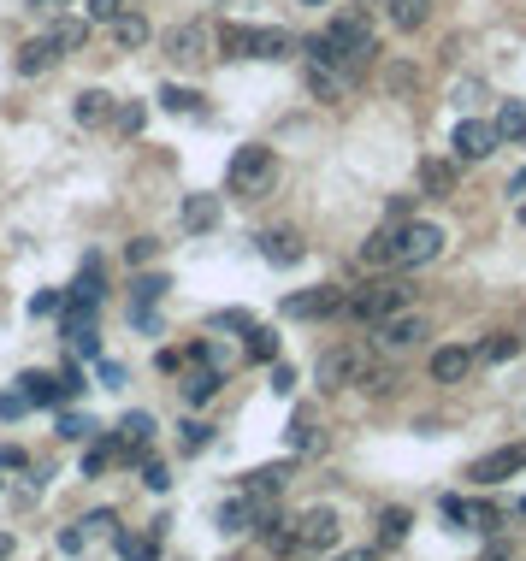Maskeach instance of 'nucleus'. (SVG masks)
I'll return each instance as SVG.
<instances>
[{
    "instance_id": "obj_1",
    "label": "nucleus",
    "mask_w": 526,
    "mask_h": 561,
    "mask_svg": "<svg viewBox=\"0 0 526 561\" xmlns=\"http://www.w3.org/2000/svg\"><path fill=\"white\" fill-rule=\"evenodd\" d=\"M308 48H314V60H320V65L361 71V65L373 60V24H367V12H337Z\"/></svg>"
},
{
    "instance_id": "obj_2",
    "label": "nucleus",
    "mask_w": 526,
    "mask_h": 561,
    "mask_svg": "<svg viewBox=\"0 0 526 561\" xmlns=\"http://www.w3.org/2000/svg\"><path fill=\"white\" fill-rule=\"evenodd\" d=\"M272 184H278V154L266 142H243L225 166V189L237 201H261V195H272Z\"/></svg>"
},
{
    "instance_id": "obj_3",
    "label": "nucleus",
    "mask_w": 526,
    "mask_h": 561,
    "mask_svg": "<svg viewBox=\"0 0 526 561\" xmlns=\"http://www.w3.org/2000/svg\"><path fill=\"white\" fill-rule=\"evenodd\" d=\"M219 48H225V60H290L296 36L290 30H261V24H225Z\"/></svg>"
},
{
    "instance_id": "obj_4",
    "label": "nucleus",
    "mask_w": 526,
    "mask_h": 561,
    "mask_svg": "<svg viewBox=\"0 0 526 561\" xmlns=\"http://www.w3.org/2000/svg\"><path fill=\"white\" fill-rule=\"evenodd\" d=\"M444 254V231L438 225H396V272H414V266H432Z\"/></svg>"
},
{
    "instance_id": "obj_5",
    "label": "nucleus",
    "mask_w": 526,
    "mask_h": 561,
    "mask_svg": "<svg viewBox=\"0 0 526 561\" xmlns=\"http://www.w3.org/2000/svg\"><path fill=\"white\" fill-rule=\"evenodd\" d=\"M367 378V349H355V343H337L320 355V390H349V384H361Z\"/></svg>"
},
{
    "instance_id": "obj_6",
    "label": "nucleus",
    "mask_w": 526,
    "mask_h": 561,
    "mask_svg": "<svg viewBox=\"0 0 526 561\" xmlns=\"http://www.w3.org/2000/svg\"><path fill=\"white\" fill-rule=\"evenodd\" d=\"M402 302H408V284H385V278H379V284H367L361 296H349V313L367 319V325H379V319H391Z\"/></svg>"
},
{
    "instance_id": "obj_7",
    "label": "nucleus",
    "mask_w": 526,
    "mask_h": 561,
    "mask_svg": "<svg viewBox=\"0 0 526 561\" xmlns=\"http://www.w3.org/2000/svg\"><path fill=\"white\" fill-rule=\"evenodd\" d=\"M515 473H526V443L491 449V455H479V461L467 467V479H473V485H503V479H515Z\"/></svg>"
},
{
    "instance_id": "obj_8",
    "label": "nucleus",
    "mask_w": 526,
    "mask_h": 561,
    "mask_svg": "<svg viewBox=\"0 0 526 561\" xmlns=\"http://www.w3.org/2000/svg\"><path fill=\"white\" fill-rule=\"evenodd\" d=\"M343 308H349V296H343V290H331V284L284 296V319H331V313H343Z\"/></svg>"
},
{
    "instance_id": "obj_9",
    "label": "nucleus",
    "mask_w": 526,
    "mask_h": 561,
    "mask_svg": "<svg viewBox=\"0 0 526 561\" xmlns=\"http://www.w3.org/2000/svg\"><path fill=\"white\" fill-rule=\"evenodd\" d=\"M337 532H343L337 508H308V514L296 520V544H302V550H331V544H337Z\"/></svg>"
},
{
    "instance_id": "obj_10",
    "label": "nucleus",
    "mask_w": 526,
    "mask_h": 561,
    "mask_svg": "<svg viewBox=\"0 0 526 561\" xmlns=\"http://www.w3.org/2000/svg\"><path fill=\"white\" fill-rule=\"evenodd\" d=\"M497 125H479V119H461L456 125V160H485V154H497Z\"/></svg>"
},
{
    "instance_id": "obj_11",
    "label": "nucleus",
    "mask_w": 526,
    "mask_h": 561,
    "mask_svg": "<svg viewBox=\"0 0 526 561\" xmlns=\"http://www.w3.org/2000/svg\"><path fill=\"white\" fill-rule=\"evenodd\" d=\"M18 396L30 402V408H60L71 390H66V373L54 378V373H24L18 378Z\"/></svg>"
},
{
    "instance_id": "obj_12",
    "label": "nucleus",
    "mask_w": 526,
    "mask_h": 561,
    "mask_svg": "<svg viewBox=\"0 0 526 561\" xmlns=\"http://www.w3.org/2000/svg\"><path fill=\"white\" fill-rule=\"evenodd\" d=\"M166 54L178 65H201L207 60V24H178V30L166 36Z\"/></svg>"
},
{
    "instance_id": "obj_13",
    "label": "nucleus",
    "mask_w": 526,
    "mask_h": 561,
    "mask_svg": "<svg viewBox=\"0 0 526 561\" xmlns=\"http://www.w3.org/2000/svg\"><path fill=\"white\" fill-rule=\"evenodd\" d=\"M467 373H473V349L467 343H444L432 355V384H461Z\"/></svg>"
},
{
    "instance_id": "obj_14",
    "label": "nucleus",
    "mask_w": 526,
    "mask_h": 561,
    "mask_svg": "<svg viewBox=\"0 0 526 561\" xmlns=\"http://www.w3.org/2000/svg\"><path fill=\"white\" fill-rule=\"evenodd\" d=\"M190 361H196V367H190V373H184V384H178V390H184V402H213V396H219V384H225V378H219V367H207V355H190Z\"/></svg>"
},
{
    "instance_id": "obj_15",
    "label": "nucleus",
    "mask_w": 526,
    "mask_h": 561,
    "mask_svg": "<svg viewBox=\"0 0 526 561\" xmlns=\"http://www.w3.org/2000/svg\"><path fill=\"white\" fill-rule=\"evenodd\" d=\"M414 337H426V319H420V313H391V319H379V349H408Z\"/></svg>"
},
{
    "instance_id": "obj_16",
    "label": "nucleus",
    "mask_w": 526,
    "mask_h": 561,
    "mask_svg": "<svg viewBox=\"0 0 526 561\" xmlns=\"http://www.w3.org/2000/svg\"><path fill=\"white\" fill-rule=\"evenodd\" d=\"M456 178H461L456 160H420V189H426L432 201H450V195H456Z\"/></svg>"
},
{
    "instance_id": "obj_17",
    "label": "nucleus",
    "mask_w": 526,
    "mask_h": 561,
    "mask_svg": "<svg viewBox=\"0 0 526 561\" xmlns=\"http://www.w3.org/2000/svg\"><path fill=\"white\" fill-rule=\"evenodd\" d=\"M113 113H119V101H113L107 89H83V95L71 101V119H77V125H107Z\"/></svg>"
},
{
    "instance_id": "obj_18",
    "label": "nucleus",
    "mask_w": 526,
    "mask_h": 561,
    "mask_svg": "<svg viewBox=\"0 0 526 561\" xmlns=\"http://www.w3.org/2000/svg\"><path fill=\"white\" fill-rule=\"evenodd\" d=\"M60 60H66V54H60V42H54V36H36V42H24V48H18V71H24V77H42L48 65H60Z\"/></svg>"
},
{
    "instance_id": "obj_19",
    "label": "nucleus",
    "mask_w": 526,
    "mask_h": 561,
    "mask_svg": "<svg viewBox=\"0 0 526 561\" xmlns=\"http://www.w3.org/2000/svg\"><path fill=\"white\" fill-rule=\"evenodd\" d=\"M178 219H184V231H213V225H219V195H184V213H178Z\"/></svg>"
},
{
    "instance_id": "obj_20",
    "label": "nucleus",
    "mask_w": 526,
    "mask_h": 561,
    "mask_svg": "<svg viewBox=\"0 0 526 561\" xmlns=\"http://www.w3.org/2000/svg\"><path fill=\"white\" fill-rule=\"evenodd\" d=\"M261 254L272 266H296L302 260V237L296 231H261Z\"/></svg>"
},
{
    "instance_id": "obj_21",
    "label": "nucleus",
    "mask_w": 526,
    "mask_h": 561,
    "mask_svg": "<svg viewBox=\"0 0 526 561\" xmlns=\"http://www.w3.org/2000/svg\"><path fill=\"white\" fill-rule=\"evenodd\" d=\"M284 485H290V461H278V467H255V473L243 479V491H249V497H261V502L278 497Z\"/></svg>"
},
{
    "instance_id": "obj_22",
    "label": "nucleus",
    "mask_w": 526,
    "mask_h": 561,
    "mask_svg": "<svg viewBox=\"0 0 526 561\" xmlns=\"http://www.w3.org/2000/svg\"><path fill=\"white\" fill-rule=\"evenodd\" d=\"M148 437H154V420H148V414H125L113 443H119V455H142V449H148Z\"/></svg>"
},
{
    "instance_id": "obj_23",
    "label": "nucleus",
    "mask_w": 526,
    "mask_h": 561,
    "mask_svg": "<svg viewBox=\"0 0 526 561\" xmlns=\"http://www.w3.org/2000/svg\"><path fill=\"white\" fill-rule=\"evenodd\" d=\"M113 544H119V556L125 561H154L160 556V532H113Z\"/></svg>"
},
{
    "instance_id": "obj_24",
    "label": "nucleus",
    "mask_w": 526,
    "mask_h": 561,
    "mask_svg": "<svg viewBox=\"0 0 526 561\" xmlns=\"http://www.w3.org/2000/svg\"><path fill=\"white\" fill-rule=\"evenodd\" d=\"M308 89H314V95H320V101H337V95H343V89H349V77H343V71H337V65H308Z\"/></svg>"
},
{
    "instance_id": "obj_25",
    "label": "nucleus",
    "mask_w": 526,
    "mask_h": 561,
    "mask_svg": "<svg viewBox=\"0 0 526 561\" xmlns=\"http://www.w3.org/2000/svg\"><path fill=\"white\" fill-rule=\"evenodd\" d=\"M426 12H432V0H391V24L402 36H414V30L426 24Z\"/></svg>"
},
{
    "instance_id": "obj_26",
    "label": "nucleus",
    "mask_w": 526,
    "mask_h": 561,
    "mask_svg": "<svg viewBox=\"0 0 526 561\" xmlns=\"http://www.w3.org/2000/svg\"><path fill=\"white\" fill-rule=\"evenodd\" d=\"M361 260H367V266H396V225L391 231H373V237L361 243Z\"/></svg>"
},
{
    "instance_id": "obj_27",
    "label": "nucleus",
    "mask_w": 526,
    "mask_h": 561,
    "mask_svg": "<svg viewBox=\"0 0 526 561\" xmlns=\"http://www.w3.org/2000/svg\"><path fill=\"white\" fill-rule=\"evenodd\" d=\"M408 526H414V514H408V508H385V514H379V544L396 550V544L408 538Z\"/></svg>"
},
{
    "instance_id": "obj_28",
    "label": "nucleus",
    "mask_w": 526,
    "mask_h": 561,
    "mask_svg": "<svg viewBox=\"0 0 526 561\" xmlns=\"http://www.w3.org/2000/svg\"><path fill=\"white\" fill-rule=\"evenodd\" d=\"M497 136H503V142H526V107L521 101H503V107H497Z\"/></svg>"
},
{
    "instance_id": "obj_29",
    "label": "nucleus",
    "mask_w": 526,
    "mask_h": 561,
    "mask_svg": "<svg viewBox=\"0 0 526 561\" xmlns=\"http://www.w3.org/2000/svg\"><path fill=\"white\" fill-rule=\"evenodd\" d=\"M113 36H119V48L131 54V48H142V42H148V18H142V12H125V18H113Z\"/></svg>"
},
{
    "instance_id": "obj_30",
    "label": "nucleus",
    "mask_w": 526,
    "mask_h": 561,
    "mask_svg": "<svg viewBox=\"0 0 526 561\" xmlns=\"http://www.w3.org/2000/svg\"><path fill=\"white\" fill-rule=\"evenodd\" d=\"M48 36H54V42H60V54H77V48H83V42H89V18H66V24H54V30H48Z\"/></svg>"
},
{
    "instance_id": "obj_31",
    "label": "nucleus",
    "mask_w": 526,
    "mask_h": 561,
    "mask_svg": "<svg viewBox=\"0 0 526 561\" xmlns=\"http://www.w3.org/2000/svg\"><path fill=\"white\" fill-rule=\"evenodd\" d=\"M71 302H101V260H89L71 284Z\"/></svg>"
},
{
    "instance_id": "obj_32",
    "label": "nucleus",
    "mask_w": 526,
    "mask_h": 561,
    "mask_svg": "<svg viewBox=\"0 0 526 561\" xmlns=\"http://www.w3.org/2000/svg\"><path fill=\"white\" fill-rule=\"evenodd\" d=\"M160 107H166V113H201V95H196V89L166 83V89H160Z\"/></svg>"
},
{
    "instance_id": "obj_33",
    "label": "nucleus",
    "mask_w": 526,
    "mask_h": 561,
    "mask_svg": "<svg viewBox=\"0 0 526 561\" xmlns=\"http://www.w3.org/2000/svg\"><path fill=\"white\" fill-rule=\"evenodd\" d=\"M131 296H136V308H154V302L166 296V278H160V272H142L131 284Z\"/></svg>"
},
{
    "instance_id": "obj_34",
    "label": "nucleus",
    "mask_w": 526,
    "mask_h": 561,
    "mask_svg": "<svg viewBox=\"0 0 526 561\" xmlns=\"http://www.w3.org/2000/svg\"><path fill=\"white\" fill-rule=\"evenodd\" d=\"M113 125L125 130V136H136V130L148 125V107H142V101H125V107H119V113H113Z\"/></svg>"
},
{
    "instance_id": "obj_35",
    "label": "nucleus",
    "mask_w": 526,
    "mask_h": 561,
    "mask_svg": "<svg viewBox=\"0 0 526 561\" xmlns=\"http://www.w3.org/2000/svg\"><path fill=\"white\" fill-rule=\"evenodd\" d=\"M461 520H467L473 532H497V508H491V502H473V508H461Z\"/></svg>"
},
{
    "instance_id": "obj_36",
    "label": "nucleus",
    "mask_w": 526,
    "mask_h": 561,
    "mask_svg": "<svg viewBox=\"0 0 526 561\" xmlns=\"http://www.w3.org/2000/svg\"><path fill=\"white\" fill-rule=\"evenodd\" d=\"M249 355H255V361H272V355H278V337L261 331V325H249Z\"/></svg>"
},
{
    "instance_id": "obj_37",
    "label": "nucleus",
    "mask_w": 526,
    "mask_h": 561,
    "mask_svg": "<svg viewBox=\"0 0 526 561\" xmlns=\"http://www.w3.org/2000/svg\"><path fill=\"white\" fill-rule=\"evenodd\" d=\"M515 349H521V337H509V331H497V337H491V343H485L479 355H485V361H509Z\"/></svg>"
},
{
    "instance_id": "obj_38",
    "label": "nucleus",
    "mask_w": 526,
    "mask_h": 561,
    "mask_svg": "<svg viewBox=\"0 0 526 561\" xmlns=\"http://www.w3.org/2000/svg\"><path fill=\"white\" fill-rule=\"evenodd\" d=\"M113 455H119V443H95V449L83 455V473H89V479H95V473H107V461H113Z\"/></svg>"
},
{
    "instance_id": "obj_39",
    "label": "nucleus",
    "mask_w": 526,
    "mask_h": 561,
    "mask_svg": "<svg viewBox=\"0 0 526 561\" xmlns=\"http://www.w3.org/2000/svg\"><path fill=\"white\" fill-rule=\"evenodd\" d=\"M77 526H83V532H89V538H107V532H113V526H119V520H113V508H95V514H83V520H77Z\"/></svg>"
},
{
    "instance_id": "obj_40",
    "label": "nucleus",
    "mask_w": 526,
    "mask_h": 561,
    "mask_svg": "<svg viewBox=\"0 0 526 561\" xmlns=\"http://www.w3.org/2000/svg\"><path fill=\"white\" fill-rule=\"evenodd\" d=\"M131 12V0H89V18L95 24H113V18H125Z\"/></svg>"
},
{
    "instance_id": "obj_41",
    "label": "nucleus",
    "mask_w": 526,
    "mask_h": 561,
    "mask_svg": "<svg viewBox=\"0 0 526 561\" xmlns=\"http://www.w3.org/2000/svg\"><path fill=\"white\" fill-rule=\"evenodd\" d=\"M60 437H66V443H83V437H95V426L77 420V414H60Z\"/></svg>"
},
{
    "instance_id": "obj_42",
    "label": "nucleus",
    "mask_w": 526,
    "mask_h": 561,
    "mask_svg": "<svg viewBox=\"0 0 526 561\" xmlns=\"http://www.w3.org/2000/svg\"><path fill=\"white\" fill-rule=\"evenodd\" d=\"M48 313H60V290H36L30 296V319H48Z\"/></svg>"
},
{
    "instance_id": "obj_43",
    "label": "nucleus",
    "mask_w": 526,
    "mask_h": 561,
    "mask_svg": "<svg viewBox=\"0 0 526 561\" xmlns=\"http://www.w3.org/2000/svg\"><path fill=\"white\" fill-rule=\"evenodd\" d=\"M207 437H213V426H201V420H184V449H207Z\"/></svg>"
},
{
    "instance_id": "obj_44",
    "label": "nucleus",
    "mask_w": 526,
    "mask_h": 561,
    "mask_svg": "<svg viewBox=\"0 0 526 561\" xmlns=\"http://www.w3.org/2000/svg\"><path fill=\"white\" fill-rule=\"evenodd\" d=\"M125 254H131V266H142V260H154V254H160V243H154V237H136Z\"/></svg>"
},
{
    "instance_id": "obj_45",
    "label": "nucleus",
    "mask_w": 526,
    "mask_h": 561,
    "mask_svg": "<svg viewBox=\"0 0 526 561\" xmlns=\"http://www.w3.org/2000/svg\"><path fill=\"white\" fill-rule=\"evenodd\" d=\"M83 544H89V532H83V526H66V532H60V550H66V556H77Z\"/></svg>"
},
{
    "instance_id": "obj_46",
    "label": "nucleus",
    "mask_w": 526,
    "mask_h": 561,
    "mask_svg": "<svg viewBox=\"0 0 526 561\" xmlns=\"http://www.w3.org/2000/svg\"><path fill=\"white\" fill-rule=\"evenodd\" d=\"M142 479H148V491H166L172 479H166V467L160 461H142Z\"/></svg>"
},
{
    "instance_id": "obj_47",
    "label": "nucleus",
    "mask_w": 526,
    "mask_h": 561,
    "mask_svg": "<svg viewBox=\"0 0 526 561\" xmlns=\"http://www.w3.org/2000/svg\"><path fill=\"white\" fill-rule=\"evenodd\" d=\"M290 384H296V373L278 361V367H272V390H278V396H290Z\"/></svg>"
},
{
    "instance_id": "obj_48",
    "label": "nucleus",
    "mask_w": 526,
    "mask_h": 561,
    "mask_svg": "<svg viewBox=\"0 0 526 561\" xmlns=\"http://www.w3.org/2000/svg\"><path fill=\"white\" fill-rule=\"evenodd\" d=\"M24 408H30V402H24V396H0V420H18V414H24Z\"/></svg>"
},
{
    "instance_id": "obj_49",
    "label": "nucleus",
    "mask_w": 526,
    "mask_h": 561,
    "mask_svg": "<svg viewBox=\"0 0 526 561\" xmlns=\"http://www.w3.org/2000/svg\"><path fill=\"white\" fill-rule=\"evenodd\" d=\"M314 443H320V437H314V426H308V420H296V449H314Z\"/></svg>"
},
{
    "instance_id": "obj_50",
    "label": "nucleus",
    "mask_w": 526,
    "mask_h": 561,
    "mask_svg": "<svg viewBox=\"0 0 526 561\" xmlns=\"http://www.w3.org/2000/svg\"><path fill=\"white\" fill-rule=\"evenodd\" d=\"M485 561H515V544H503V538H497V544L485 550Z\"/></svg>"
},
{
    "instance_id": "obj_51",
    "label": "nucleus",
    "mask_w": 526,
    "mask_h": 561,
    "mask_svg": "<svg viewBox=\"0 0 526 561\" xmlns=\"http://www.w3.org/2000/svg\"><path fill=\"white\" fill-rule=\"evenodd\" d=\"M331 561H379V550H337Z\"/></svg>"
},
{
    "instance_id": "obj_52",
    "label": "nucleus",
    "mask_w": 526,
    "mask_h": 561,
    "mask_svg": "<svg viewBox=\"0 0 526 561\" xmlns=\"http://www.w3.org/2000/svg\"><path fill=\"white\" fill-rule=\"evenodd\" d=\"M66 0H30V12H60Z\"/></svg>"
},
{
    "instance_id": "obj_53",
    "label": "nucleus",
    "mask_w": 526,
    "mask_h": 561,
    "mask_svg": "<svg viewBox=\"0 0 526 561\" xmlns=\"http://www.w3.org/2000/svg\"><path fill=\"white\" fill-rule=\"evenodd\" d=\"M12 556V538H6V532H0V561Z\"/></svg>"
},
{
    "instance_id": "obj_54",
    "label": "nucleus",
    "mask_w": 526,
    "mask_h": 561,
    "mask_svg": "<svg viewBox=\"0 0 526 561\" xmlns=\"http://www.w3.org/2000/svg\"><path fill=\"white\" fill-rule=\"evenodd\" d=\"M521 225H526V201H521Z\"/></svg>"
}]
</instances>
